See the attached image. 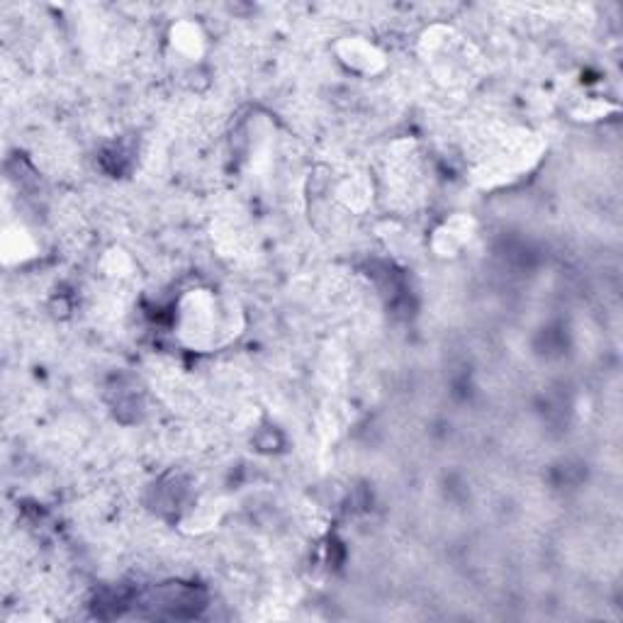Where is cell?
Returning <instances> with one entry per match:
<instances>
[{"label": "cell", "instance_id": "277c9868", "mask_svg": "<svg viewBox=\"0 0 623 623\" xmlns=\"http://www.w3.org/2000/svg\"><path fill=\"white\" fill-rule=\"evenodd\" d=\"M334 54L339 59V64L359 76H381L387 68V54L375 42L361 35L341 37L334 45Z\"/></svg>", "mask_w": 623, "mask_h": 623}, {"label": "cell", "instance_id": "9c48e42d", "mask_svg": "<svg viewBox=\"0 0 623 623\" xmlns=\"http://www.w3.org/2000/svg\"><path fill=\"white\" fill-rule=\"evenodd\" d=\"M100 265H103L105 275H110V278H115V281H125L132 273H135V259L122 249H110L103 257V261H100Z\"/></svg>", "mask_w": 623, "mask_h": 623}, {"label": "cell", "instance_id": "ba28073f", "mask_svg": "<svg viewBox=\"0 0 623 623\" xmlns=\"http://www.w3.org/2000/svg\"><path fill=\"white\" fill-rule=\"evenodd\" d=\"M336 200L341 205L353 212L363 214L367 208L373 205V183L363 173H353V176H346L339 186H336Z\"/></svg>", "mask_w": 623, "mask_h": 623}, {"label": "cell", "instance_id": "8992f818", "mask_svg": "<svg viewBox=\"0 0 623 623\" xmlns=\"http://www.w3.org/2000/svg\"><path fill=\"white\" fill-rule=\"evenodd\" d=\"M166 39L171 54L178 57L180 61H188V64H196V61L208 54V33L198 20H176V23L169 27Z\"/></svg>", "mask_w": 623, "mask_h": 623}, {"label": "cell", "instance_id": "3957f363", "mask_svg": "<svg viewBox=\"0 0 623 623\" xmlns=\"http://www.w3.org/2000/svg\"><path fill=\"white\" fill-rule=\"evenodd\" d=\"M419 54L438 76L456 80L473 66V47L453 27L432 25L419 39Z\"/></svg>", "mask_w": 623, "mask_h": 623}, {"label": "cell", "instance_id": "5b68a950", "mask_svg": "<svg viewBox=\"0 0 623 623\" xmlns=\"http://www.w3.org/2000/svg\"><path fill=\"white\" fill-rule=\"evenodd\" d=\"M477 222L465 212H456L444 220L432 234V251L438 259H456L475 239Z\"/></svg>", "mask_w": 623, "mask_h": 623}, {"label": "cell", "instance_id": "30bf717a", "mask_svg": "<svg viewBox=\"0 0 623 623\" xmlns=\"http://www.w3.org/2000/svg\"><path fill=\"white\" fill-rule=\"evenodd\" d=\"M607 110H611L605 103H597V100H585L580 108L572 110V117L575 120H599L607 115Z\"/></svg>", "mask_w": 623, "mask_h": 623}, {"label": "cell", "instance_id": "52a82bcc", "mask_svg": "<svg viewBox=\"0 0 623 623\" xmlns=\"http://www.w3.org/2000/svg\"><path fill=\"white\" fill-rule=\"evenodd\" d=\"M0 251H3L5 265H20L37 259L39 247L33 234H29L23 224H10L3 229V241H0Z\"/></svg>", "mask_w": 623, "mask_h": 623}, {"label": "cell", "instance_id": "6da1fadb", "mask_svg": "<svg viewBox=\"0 0 623 623\" xmlns=\"http://www.w3.org/2000/svg\"><path fill=\"white\" fill-rule=\"evenodd\" d=\"M546 154V141L526 127H507L487 135L479 145L473 169L475 186L493 190L528 176Z\"/></svg>", "mask_w": 623, "mask_h": 623}, {"label": "cell", "instance_id": "7a4b0ae2", "mask_svg": "<svg viewBox=\"0 0 623 623\" xmlns=\"http://www.w3.org/2000/svg\"><path fill=\"white\" fill-rule=\"evenodd\" d=\"M241 329V312L229 298L210 288H192L178 300L176 334L192 351H214Z\"/></svg>", "mask_w": 623, "mask_h": 623}]
</instances>
